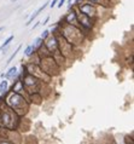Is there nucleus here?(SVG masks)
<instances>
[{
    "instance_id": "f257e3e1",
    "label": "nucleus",
    "mask_w": 134,
    "mask_h": 144,
    "mask_svg": "<svg viewBox=\"0 0 134 144\" xmlns=\"http://www.w3.org/2000/svg\"><path fill=\"white\" fill-rule=\"evenodd\" d=\"M19 116L4 103V107L0 109V126L7 130H16L19 125Z\"/></svg>"
},
{
    "instance_id": "f03ea898",
    "label": "nucleus",
    "mask_w": 134,
    "mask_h": 144,
    "mask_svg": "<svg viewBox=\"0 0 134 144\" xmlns=\"http://www.w3.org/2000/svg\"><path fill=\"white\" fill-rule=\"evenodd\" d=\"M6 104L11 108L18 116L24 115L28 111V108H29L25 99L19 93H15V92H12V93L8 96V98L6 100Z\"/></svg>"
},
{
    "instance_id": "7ed1b4c3",
    "label": "nucleus",
    "mask_w": 134,
    "mask_h": 144,
    "mask_svg": "<svg viewBox=\"0 0 134 144\" xmlns=\"http://www.w3.org/2000/svg\"><path fill=\"white\" fill-rule=\"evenodd\" d=\"M60 33H62V36L71 45L80 44V43H82V40H84V34L81 33V30L77 29L75 26H71L68 23H65L64 27H62Z\"/></svg>"
},
{
    "instance_id": "20e7f679",
    "label": "nucleus",
    "mask_w": 134,
    "mask_h": 144,
    "mask_svg": "<svg viewBox=\"0 0 134 144\" xmlns=\"http://www.w3.org/2000/svg\"><path fill=\"white\" fill-rule=\"evenodd\" d=\"M45 46H46V48L48 50V52H50V53L54 52L56 50H58V48H59V45H58L57 38H56L54 35H52V38H50V39L46 41V43H45Z\"/></svg>"
},
{
    "instance_id": "39448f33",
    "label": "nucleus",
    "mask_w": 134,
    "mask_h": 144,
    "mask_svg": "<svg viewBox=\"0 0 134 144\" xmlns=\"http://www.w3.org/2000/svg\"><path fill=\"white\" fill-rule=\"evenodd\" d=\"M64 22L68 23V24H71V26H75V27H80L79 23H77V17H76V12L74 11H69V13L64 17Z\"/></svg>"
},
{
    "instance_id": "423d86ee",
    "label": "nucleus",
    "mask_w": 134,
    "mask_h": 144,
    "mask_svg": "<svg viewBox=\"0 0 134 144\" xmlns=\"http://www.w3.org/2000/svg\"><path fill=\"white\" fill-rule=\"evenodd\" d=\"M11 88H12V92H15V93H19V95H21V92H23L24 85H23V81L21 80V78H17V79L13 81Z\"/></svg>"
},
{
    "instance_id": "0eeeda50",
    "label": "nucleus",
    "mask_w": 134,
    "mask_h": 144,
    "mask_svg": "<svg viewBox=\"0 0 134 144\" xmlns=\"http://www.w3.org/2000/svg\"><path fill=\"white\" fill-rule=\"evenodd\" d=\"M5 78L6 79H17V78H21V75L17 73V68L12 67L7 70V73H5Z\"/></svg>"
},
{
    "instance_id": "6e6552de",
    "label": "nucleus",
    "mask_w": 134,
    "mask_h": 144,
    "mask_svg": "<svg viewBox=\"0 0 134 144\" xmlns=\"http://www.w3.org/2000/svg\"><path fill=\"white\" fill-rule=\"evenodd\" d=\"M47 5H48V3H45V4L42 5V6H40L38 11H35V12H34V13H33L32 16L29 17V19H28V22L25 23V26H30V24H32V22H33V21H34V19H35V18H36V17L39 16V13H40L41 11H42V10H44V9H45V7L47 6Z\"/></svg>"
},
{
    "instance_id": "1a4fd4ad",
    "label": "nucleus",
    "mask_w": 134,
    "mask_h": 144,
    "mask_svg": "<svg viewBox=\"0 0 134 144\" xmlns=\"http://www.w3.org/2000/svg\"><path fill=\"white\" fill-rule=\"evenodd\" d=\"M35 52H36V47H35V46H34V44H33V45H29V46L25 48L24 55H25L27 57H30V56H33Z\"/></svg>"
},
{
    "instance_id": "9d476101",
    "label": "nucleus",
    "mask_w": 134,
    "mask_h": 144,
    "mask_svg": "<svg viewBox=\"0 0 134 144\" xmlns=\"http://www.w3.org/2000/svg\"><path fill=\"white\" fill-rule=\"evenodd\" d=\"M7 86H8L7 80H3L1 82H0V93L5 95L6 92H7Z\"/></svg>"
},
{
    "instance_id": "9b49d317",
    "label": "nucleus",
    "mask_w": 134,
    "mask_h": 144,
    "mask_svg": "<svg viewBox=\"0 0 134 144\" xmlns=\"http://www.w3.org/2000/svg\"><path fill=\"white\" fill-rule=\"evenodd\" d=\"M12 40H13V35H10V36H8V38L4 41V44H3L1 46H0V52H1V51H3L4 48H6V47L10 45V43H11Z\"/></svg>"
},
{
    "instance_id": "f8f14e48",
    "label": "nucleus",
    "mask_w": 134,
    "mask_h": 144,
    "mask_svg": "<svg viewBox=\"0 0 134 144\" xmlns=\"http://www.w3.org/2000/svg\"><path fill=\"white\" fill-rule=\"evenodd\" d=\"M42 44H44V40L41 39V38H36V39L34 40V46L36 47V50H38L41 45H42Z\"/></svg>"
},
{
    "instance_id": "ddd939ff",
    "label": "nucleus",
    "mask_w": 134,
    "mask_h": 144,
    "mask_svg": "<svg viewBox=\"0 0 134 144\" xmlns=\"http://www.w3.org/2000/svg\"><path fill=\"white\" fill-rule=\"evenodd\" d=\"M19 50H21V45H19V46L17 47V50L15 51V52H13V53L11 55V57H10V58H8V61H7V63H11V61H12V59H13V58L16 57V55L18 53V51H19Z\"/></svg>"
},
{
    "instance_id": "4468645a",
    "label": "nucleus",
    "mask_w": 134,
    "mask_h": 144,
    "mask_svg": "<svg viewBox=\"0 0 134 144\" xmlns=\"http://www.w3.org/2000/svg\"><path fill=\"white\" fill-rule=\"evenodd\" d=\"M48 36H50V30H45V32H44L42 34H41V36H40V38L42 39V40H46Z\"/></svg>"
},
{
    "instance_id": "2eb2a0df",
    "label": "nucleus",
    "mask_w": 134,
    "mask_h": 144,
    "mask_svg": "<svg viewBox=\"0 0 134 144\" xmlns=\"http://www.w3.org/2000/svg\"><path fill=\"white\" fill-rule=\"evenodd\" d=\"M67 1V0H58V3H57V5H58V7H62L64 5V3Z\"/></svg>"
},
{
    "instance_id": "dca6fc26",
    "label": "nucleus",
    "mask_w": 134,
    "mask_h": 144,
    "mask_svg": "<svg viewBox=\"0 0 134 144\" xmlns=\"http://www.w3.org/2000/svg\"><path fill=\"white\" fill-rule=\"evenodd\" d=\"M57 3H58V0H52V3L50 4V6H51V7H53V6L57 5Z\"/></svg>"
},
{
    "instance_id": "f3484780",
    "label": "nucleus",
    "mask_w": 134,
    "mask_h": 144,
    "mask_svg": "<svg viewBox=\"0 0 134 144\" xmlns=\"http://www.w3.org/2000/svg\"><path fill=\"white\" fill-rule=\"evenodd\" d=\"M48 19H50V17L47 16V17L45 18V21H44V22H41V23H42V26H46V24H47V22H48Z\"/></svg>"
},
{
    "instance_id": "a211bd4d",
    "label": "nucleus",
    "mask_w": 134,
    "mask_h": 144,
    "mask_svg": "<svg viewBox=\"0 0 134 144\" xmlns=\"http://www.w3.org/2000/svg\"><path fill=\"white\" fill-rule=\"evenodd\" d=\"M0 144H13L11 142H6V140H3V142H0Z\"/></svg>"
},
{
    "instance_id": "6ab92c4d",
    "label": "nucleus",
    "mask_w": 134,
    "mask_h": 144,
    "mask_svg": "<svg viewBox=\"0 0 134 144\" xmlns=\"http://www.w3.org/2000/svg\"><path fill=\"white\" fill-rule=\"evenodd\" d=\"M39 23H40V22H36V23H35V24L33 26V29H35V28H36V27L39 26Z\"/></svg>"
},
{
    "instance_id": "aec40b11",
    "label": "nucleus",
    "mask_w": 134,
    "mask_h": 144,
    "mask_svg": "<svg viewBox=\"0 0 134 144\" xmlns=\"http://www.w3.org/2000/svg\"><path fill=\"white\" fill-rule=\"evenodd\" d=\"M126 142H127V144H129V140H128V139H126ZM130 144H133V142H132V140H130Z\"/></svg>"
},
{
    "instance_id": "412c9836",
    "label": "nucleus",
    "mask_w": 134,
    "mask_h": 144,
    "mask_svg": "<svg viewBox=\"0 0 134 144\" xmlns=\"http://www.w3.org/2000/svg\"><path fill=\"white\" fill-rule=\"evenodd\" d=\"M4 29V27H0V32H1V30Z\"/></svg>"
},
{
    "instance_id": "4be33fe9",
    "label": "nucleus",
    "mask_w": 134,
    "mask_h": 144,
    "mask_svg": "<svg viewBox=\"0 0 134 144\" xmlns=\"http://www.w3.org/2000/svg\"><path fill=\"white\" fill-rule=\"evenodd\" d=\"M13 1H17V0H13Z\"/></svg>"
}]
</instances>
